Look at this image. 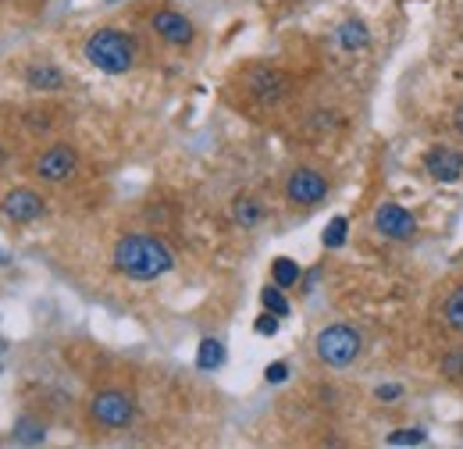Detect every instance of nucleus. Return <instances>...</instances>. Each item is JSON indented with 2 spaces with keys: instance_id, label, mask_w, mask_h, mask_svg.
I'll return each instance as SVG.
<instances>
[{
  "instance_id": "obj_1",
  "label": "nucleus",
  "mask_w": 463,
  "mask_h": 449,
  "mask_svg": "<svg viewBox=\"0 0 463 449\" xmlns=\"http://www.w3.org/2000/svg\"><path fill=\"white\" fill-rule=\"evenodd\" d=\"M171 264H175L171 250L153 236H125L114 247V268L139 282L161 279L164 272H171Z\"/></svg>"
},
{
  "instance_id": "obj_2",
  "label": "nucleus",
  "mask_w": 463,
  "mask_h": 449,
  "mask_svg": "<svg viewBox=\"0 0 463 449\" xmlns=\"http://www.w3.org/2000/svg\"><path fill=\"white\" fill-rule=\"evenodd\" d=\"M86 61L107 75H122L136 65V47L122 29H97L86 40Z\"/></svg>"
},
{
  "instance_id": "obj_3",
  "label": "nucleus",
  "mask_w": 463,
  "mask_h": 449,
  "mask_svg": "<svg viewBox=\"0 0 463 449\" xmlns=\"http://www.w3.org/2000/svg\"><path fill=\"white\" fill-rule=\"evenodd\" d=\"M314 346H318V357H321L325 364L346 367V364H353L357 353H360V335H357L349 325H328V328L318 335Z\"/></svg>"
},
{
  "instance_id": "obj_4",
  "label": "nucleus",
  "mask_w": 463,
  "mask_h": 449,
  "mask_svg": "<svg viewBox=\"0 0 463 449\" xmlns=\"http://www.w3.org/2000/svg\"><path fill=\"white\" fill-rule=\"evenodd\" d=\"M93 417L104 424V428H125L132 417H136V403L132 396L118 392V389H107V392H97L93 403H90Z\"/></svg>"
},
{
  "instance_id": "obj_5",
  "label": "nucleus",
  "mask_w": 463,
  "mask_h": 449,
  "mask_svg": "<svg viewBox=\"0 0 463 449\" xmlns=\"http://www.w3.org/2000/svg\"><path fill=\"white\" fill-rule=\"evenodd\" d=\"M374 229L385 240H410L417 232V217L406 207H399V203H381L374 210Z\"/></svg>"
},
{
  "instance_id": "obj_6",
  "label": "nucleus",
  "mask_w": 463,
  "mask_h": 449,
  "mask_svg": "<svg viewBox=\"0 0 463 449\" xmlns=\"http://www.w3.org/2000/svg\"><path fill=\"white\" fill-rule=\"evenodd\" d=\"M75 164H79L75 150H72L68 143H54V146H47V150L40 154L36 175H40L43 182H65V178L75 171Z\"/></svg>"
},
{
  "instance_id": "obj_7",
  "label": "nucleus",
  "mask_w": 463,
  "mask_h": 449,
  "mask_svg": "<svg viewBox=\"0 0 463 449\" xmlns=\"http://www.w3.org/2000/svg\"><path fill=\"white\" fill-rule=\"evenodd\" d=\"M286 193H289L293 203H307L310 207V203H321L328 196V178L321 171H314V168H296L289 175Z\"/></svg>"
},
{
  "instance_id": "obj_8",
  "label": "nucleus",
  "mask_w": 463,
  "mask_h": 449,
  "mask_svg": "<svg viewBox=\"0 0 463 449\" xmlns=\"http://www.w3.org/2000/svg\"><path fill=\"white\" fill-rule=\"evenodd\" d=\"M0 214H4L8 221H15V224H29V221H36L43 214V196L33 193V189H12L4 196V203H0Z\"/></svg>"
},
{
  "instance_id": "obj_9",
  "label": "nucleus",
  "mask_w": 463,
  "mask_h": 449,
  "mask_svg": "<svg viewBox=\"0 0 463 449\" xmlns=\"http://www.w3.org/2000/svg\"><path fill=\"white\" fill-rule=\"evenodd\" d=\"M424 168H428V175H431L435 182H456V178L463 175V154L452 150V146H442V143H438V146L428 150Z\"/></svg>"
},
{
  "instance_id": "obj_10",
  "label": "nucleus",
  "mask_w": 463,
  "mask_h": 449,
  "mask_svg": "<svg viewBox=\"0 0 463 449\" xmlns=\"http://www.w3.org/2000/svg\"><path fill=\"white\" fill-rule=\"evenodd\" d=\"M153 33H157L164 43H171V47L192 43V22H189L185 15H178V12H157V15H153Z\"/></svg>"
},
{
  "instance_id": "obj_11",
  "label": "nucleus",
  "mask_w": 463,
  "mask_h": 449,
  "mask_svg": "<svg viewBox=\"0 0 463 449\" xmlns=\"http://www.w3.org/2000/svg\"><path fill=\"white\" fill-rule=\"evenodd\" d=\"M250 90L261 100H279L286 93V79L279 72H271V68H254L250 72Z\"/></svg>"
},
{
  "instance_id": "obj_12",
  "label": "nucleus",
  "mask_w": 463,
  "mask_h": 449,
  "mask_svg": "<svg viewBox=\"0 0 463 449\" xmlns=\"http://www.w3.org/2000/svg\"><path fill=\"white\" fill-rule=\"evenodd\" d=\"M26 83H29V90L54 93V90H61V86H65V75H61L54 65H33V68L26 72Z\"/></svg>"
},
{
  "instance_id": "obj_13",
  "label": "nucleus",
  "mask_w": 463,
  "mask_h": 449,
  "mask_svg": "<svg viewBox=\"0 0 463 449\" xmlns=\"http://www.w3.org/2000/svg\"><path fill=\"white\" fill-rule=\"evenodd\" d=\"M335 40H339L346 51H360V47H367V43H371V36H367V26H364L360 19H349V22H342V26H339V33H335Z\"/></svg>"
},
{
  "instance_id": "obj_14",
  "label": "nucleus",
  "mask_w": 463,
  "mask_h": 449,
  "mask_svg": "<svg viewBox=\"0 0 463 449\" xmlns=\"http://www.w3.org/2000/svg\"><path fill=\"white\" fill-rule=\"evenodd\" d=\"M221 364H224V346H221L217 339H203L200 350H196V367H200V371H214V367H221Z\"/></svg>"
},
{
  "instance_id": "obj_15",
  "label": "nucleus",
  "mask_w": 463,
  "mask_h": 449,
  "mask_svg": "<svg viewBox=\"0 0 463 449\" xmlns=\"http://www.w3.org/2000/svg\"><path fill=\"white\" fill-rule=\"evenodd\" d=\"M271 279H275V286H279V289H289V286H296V282H300V264H296V261H289V257H279V261L271 264Z\"/></svg>"
},
{
  "instance_id": "obj_16",
  "label": "nucleus",
  "mask_w": 463,
  "mask_h": 449,
  "mask_svg": "<svg viewBox=\"0 0 463 449\" xmlns=\"http://www.w3.org/2000/svg\"><path fill=\"white\" fill-rule=\"evenodd\" d=\"M232 214H236V221L243 224V229H254L264 210H261V203H257L254 196H239V200H236V210H232Z\"/></svg>"
},
{
  "instance_id": "obj_17",
  "label": "nucleus",
  "mask_w": 463,
  "mask_h": 449,
  "mask_svg": "<svg viewBox=\"0 0 463 449\" xmlns=\"http://www.w3.org/2000/svg\"><path fill=\"white\" fill-rule=\"evenodd\" d=\"M445 325L463 332V286H456L449 293V300H445Z\"/></svg>"
},
{
  "instance_id": "obj_18",
  "label": "nucleus",
  "mask_w": 463,
  "mask_h": 449,
  "mask_svg": "<svg viewBox=\"0 0 463 449\" xmlns=\"http://www.w3.org/2000/svg\"><path fill=\"white\" fill-rule=\"evenodd\" d=\"M43 424L40 421H33V417H22L19 424H15V438L19 442H26V445H36V442H43Z\"/></svg>"
},
{
  "instance_id": "obj_19",
  "label": "nucleus",
  "mask_w": 463,
  "mask_h": 449,
  "mask_svg": "<svg viewBox=\"0 0 463 449\" xmlns=\"http://www.w3.org/2000/svg\"><path fill=\"white\" fill-rule=\"evenodd\" d=\"M346 229H349V221H346V217H332V224L325 229V247L339 250V247L346 243Z\"/></svg>"
},
{
  "instance_id": "obj_20",
  "label": "nucleus",
  "mask_w": 463,
  "mask_h": 449,
  "mask_svg": "<svg viewBox=\"0 0 463 449\" xmlns=\"http://www.w3.org/2000/svg\"><path fill=\"white\" fill-rule=\"evenodd\" d=\"M261 300H264V307H268L271 314H279V318H286V314H289V300L282 296V289H279V286L264 289V293H261Z\"/></svg>"
},
{
  "instance_id": "obj_21",
  "label": "nucleus",
  "mask_w": 463,
  "mask_h": 449,
  "mask_svg": "<svg viewBox=\"0 0 463 449\" xmlns=\"http://www.w3.org/2000/svg\"><path fill=\"white\" fill-rule=\"evenodd\" d=\"M420 442H428V435L420 428H403V431L388 435V445H420Z\"/></svg>"
},
{
  "instance_id": "obj_22",
  "label": "nucleus",
  "mask_w": 463,
  "mask_h": 449,
  "mask_svg": "<svg viewBox=\"0 0 463 449\" xmlns=\"http://www.w3.org/2000/svg\"><path fill=\"white\" fill-rule=\"evenodd\" d=\"M442 371H445L449 378H463V353H449V357L442 360Z\"/></svg>"
},
{
  "instance_id": "obj_23",
  "label": "nucleus",
  "mask_w": 463,
  "mask_h": 449,
  "mask_svg": "<svg viewBox=\"0 0 463 449\" xmlns=\"http://www.w3.org/2000/svg\"><path fill=\"white\" fill-rule=\"evenodd\" d=\"M257 332H261V335H275V332H279V314L268 311V314L257 321Z\"/></svg>"
},
{
  "instance_id": "obj_24",
  "label": "nucleus",
  "mask_w": 463,
  "mask_h": 449,
  "mask_svg": "<svg viewBox=\"0 0 463 449\" xmlns=\"http://www.w3.org/2000/svg\"><path fill=\"white\" fill-rule=\"evenodd\" d=\"M264 378H268L271 385H279V382H286V378H289V367H286V364H271V367L264 371Z\"/></svg>"
},
{
  "instance_id": "obj_25",
  "label": "nucleus",
  "mask_w": 463,
  "mask_h": 449,
  "mask_svg": "<svg viewBox=\"0 0 463 449\" xmlns=\"http://www.w3.org/2000/svg\"><path fill=\"white\" fill-rule=\"evenodd\" d=\"M399 392H403L399 385H381V389H378V399H399Z\"/></svg>"
},
{
  "instance_id": "obj_26",
  "label": "nucleus",
  "mask_w": 463,
  "mask_h": 449,
  "mask_svg": "<svg viewBox=\"0 0 463 449\" xmlns=\"http://www.w3.org/2000/svg\"><path fill=\"white\" fill-rule=\"evenodd\" d=\"M452 125H456V132H463V104L456 107V114H452Z\"/></svg>"
},
{
  "instance_id": "obj_27",
  "label": "nucleus",
  "mask_w": 463,
  "mask_h": 449,
  "mask_svg": "<svg viewBox=\"0 0 463 449\" xmlns=\"http://www.w3.org/2000/svg\"><path fill=\"white\" fill-rule=\"evenodd\" d=\"M459 261H463V257H459Z\"/></svg>"
}]
</instances>
